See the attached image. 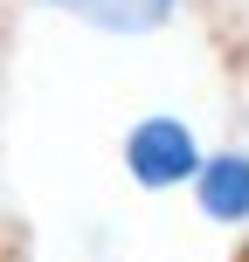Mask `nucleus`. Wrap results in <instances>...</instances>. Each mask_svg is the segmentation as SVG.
<instances>
[{"label": "nucleus", "mask_w": 249, "mask_h": 262, "mask_svg": "<svg viewBox=\"0 0 249 262\" xmlns=\"http://www.w3.org/2000/svg\"><path fill=\"white\" fill-rule=\"evenodd\" d=\"M201 138H194V124H180V118H139L125 131V172L145 186V193H166V186H194V172H201Z\"/></svg>", "instance_id": "obj_1"}, {"label": "nucleus", "mask_w": 249, "mask_h": 262, "mask_svg": "<svg viewBox=\"0 0 249 262\" xmlns=\"http://www.w3.org/2000/svg\"><path fill=\"white\" fill-rule=\"evenodd\" d=\"M194 200L208 221L222 228H242L249 221V152H208L194 172Z\"/></svg>", "instance_id": "obj_2"}, {"label": "nucleus", "mask_w": 249, "mask_h": 262, "mask_svg": "<svg viewBox=\"0 0 249 262\" xmlns=\"http://www.w3.org/2000/svg\"><path fill=\"white\" fill-rule=\"evenodd\" d=\"M49 7L83 28H104V35H152V28H166L180 0H49Z\"/></svg>", "instance_id": "obj_3"}]
</instances>
